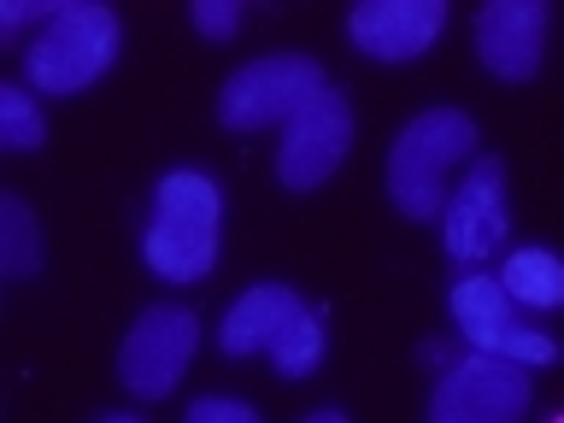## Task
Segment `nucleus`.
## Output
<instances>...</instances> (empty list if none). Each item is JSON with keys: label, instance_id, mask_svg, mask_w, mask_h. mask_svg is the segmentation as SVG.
I'll list each match as a JSON object with an SVG mask.
<instances>
[{"label": "nucleus", "instance_id": "20e7f679", "mask_svg": "<svg viewBox=\"0 0 564 423\" xmlns=\"http://www.w3.org/2000/svg\"><path fill=\"white\" fill-rule=\"evenodd\" d=\"M118 12L100 0H59V12L35 30L24 47V77L42 95H83L95 77H106L118 59Z\"/></svg>", "mask_w": 564, "mask_h": 423}, {"label": "nucleus", "instance_id": "aec40b11", "mask_svg": "<svg viewBox=\"0 0 564 423\" xmlns=\"http://www.w3.org/2000/svg\"><path fill=\"white\" fill-rule=\"evenodd\" d=\"M100 423H141V417H130V412H112V417H100Z\"/></svg>", "mask_w": 564, "mask_h": 423}, {"label": "nucleus", "instance_id": "9d476101", "mask_svg": "<svg viewBox=\"0 0 564 423\" xmlns=\"http://www.w3.org/2000/svg\"><path fill=\"white\" fill-rule=\"evenodd\" d=\"M447 253L458 264H482L506 247L511 218H506V159L500 153H476L470 171L458 176V188L447 194Z\"/></svg>", "mask_w": 564, "mask_h": 423}, {"label": "nucleus", "instance_id": "a211bd4d", "mask_svg": "<svg viewBox=\"0 0 564 423\" xmlns=\"http://www.w3.org/2000/svg\"><path fill=\"white\" fill-rule=\"evenodd\" d=\"M53 12L59 7H42V0H7V7H0V42H12L24 24H47Z\"/></svg>", "mask_w": 564, "mask_h": 423}, {"label": "nucleus", "instance_id": "0eeeda50", "mask_svg": "<svg viewBox=\"0 0 564 423\" xmlns=\"http://www.w3.org/2000/svg\"><path fill=\"white\" fill-rule=\"evenodd\" d=\"M194 347H200V317H194L188 306L159 300V306H148L130 324V335H123L118 377H123V388H130L135 400H165L171 388L183 382Z\"/></svg>", "mask_w": 564, "mask_h": 423}, {"label": "nucleus", "instance_id": "39448f33", "mask_svg": "<svg viewBox=\"0 0 564 423\" xmlns=\"http://www.w3.org/2000/svg\"><path fill=\"white\" fill-rule=\"evenodd\" d=\"M324 88H329V77L312 53H264V59L241 65L236 77L224 83L218 123L236 135L271 130V123H289L300 106H312Z\"/></svg>", "mask_w": 564, "mask_h": 423}, {"label": "nucleus", "instance_id": "6e6552de", "mask_svg": "<svg viewBox=\"0 0 564 423\" xmlns=\"http://www.w3.org/2000/svg\"><path fill=\"white\" fill-rule=\"evenodd\" d=\"M529 400H535V382L523 365L465 352L453 370H441L430 394V423H518Z\"/></svg>", "mask_w": 564, "mask_h": 423}, {"label": "nucleus", "instance_id": "f257e3e1", "mask_svg": "<svg viewBox=\"0 0 564 423\" xmlns=\"http://www.w3.org/2000/svg\"><path fill=\"white\" fill-rule=\"evenodd\" d=\"M218 347L229 359H247V352H264L289 382H306L329 352V335H324V317H317L306 300L282 282H253L236 306L224 317V335Z\"/></svg>", "mask_w": 564, "mask_h": 423}, {"label": "nucleus", "instance_id": "dca6fc26", "mask_svg": "<svg viewBox=\"0 0 564 423\" xmlns=\"http://www.w3.org/2000/svg\"><path fill=\"white\" fill-rule=\"evenodd\" d=\"M188 18H194V30H200L206 42H229V35L241 30V7H236V0H194Z\"/></svg>", "mask_w": 564, "mask_h": 423}, {"label": "nucleus", "instance_id": "f03ea898", "mask_svg": "<svg viewBox=\"0 0 564 423\" xmlns=\"http://www.w3.org/2000/svg\"><path fill=\"white\" fill-rule=\"evenodd\" d=\"M224 194L206 171H165L153 194V224L141 236V259L165 282H200L218 264Z\"/></svg>", "mask_w": 564, "mask_h": 423}, {"label": "nucleus", "instance_id": "ddd939ff", "mask_svg": "<svg viewBox=\"0 0 564 423\" xmlns=\"http://www.w3.org/2000/svg\"><path fill=\"white\" fill-rule=\"evenodd\" d=\"M500 289L529 312H558L564 306V259L546 247H518L500 264Z\"/></svg>", "mask_w": 564, "mask_h": 423}, {"label": "nucleus", "instance_id": "4468645a", "mask_svg": "<svg viewBox=\"0 0 564 423\" xmlns=\"http://www.w3.org/2000/svg\"><path fill=\"white\" fill-rule=\"evenodd\" d=\"M42 271V236H35V218L18 194H0V276L24 282Z\"/></svg>", "mask_w": 564, "mask_h": 423}, {"label": "nucleus", "instance_id": "f8f14e48", "mask_svg": "<svg viewBox=\"0 0 564 423\" xmlns=\"http://www.w3.org/2000/svg\"><path fill=\"white\" fill-rule=\"evenodd\" d=\"M546 0H488L476 12V53L500 83H529L546 53Z\"/></svg>", "mask_w": 564, "mask_h": 423}, {"label": "nucleus", "instance_id": "7ed1b4c3", "mask_svg": "<svg viewBox=\"0 0 564 423\" xmlns=\"http://www.w3.org/2000/svg\"><path fill=\"white\" fill-rule=\"evenodd\" d=\"M476 148V118L458 112V106H430L417 112L388 148V194L405 218H441L447 212V171L470 165Z\"/></svg>", "mask_w": 564, "mask_h": 423}, {"label": "nucleus", "instance_id": "9b49d317", "mask_svg": "<svg viewBox=\"0 0 564 423\" xmlns=\"http://www.w3.org/2000/svg\"><path fill=\"white\" fill-rule=\"evenodd\" d=\"M447 30V0H365L347 12V35L365 59L405 65Z\"/></svg>", "mask_w": 564, "mask_h": 423}, {"label": "nucleus", "instance_id": "2eb2a0df", "mask_svg": "<svg viewBox=\"0 0 564 423\" xmlns=\"http://www.w3.org/2000/svg\"><path fill=\"white\" fill-rule=\"evenodd\" d=\"M47 141V118L18 83L0 88V148L7 153H35Z\"/></svg>", "mask_w": 564, "mask_h": 423}, {"label": "nucleus", "instance_id": "1a4fd4ad", "mask_svg": "<svg viewBox=\"0 0 564 423\" xmlns=\"http://www.w3.org/2000/svg\"><path fill=\"white\" fill-rule=\"evenodd\" d=\"M352 148V106L341 88H324L312 106H300V112L282 123V148H276V183L289 194H312L324 188L335 171H341V159Z\"/></svg>", "mask_w": 564, "mask_h": 423}, {"label": "nucleus", "instance_id": "412c9836", "mask_svg": "<svg viewBox=\"0 0 564 423\" xmlns=\"http://www.w3.org/2000/svg\"><path fill=\"white\" fill-rule=\"evenodd\" d=\"M553 423H564V412H558V417H553Z\"/></svg>", "mask_w": 564, "mask_h": 423}, {"label": "nucleus", "instance_id": "6ab92c4d", "mask_svg": "<svg viewBox=\"0 0 564 423\" xmlns=\"http://www.w3.org/2000/svg\"><path fill=\"white\" fill-rule=\"evenodd\" d=\"M306 423H347V412H312Z\"/></svg>", "mask_w": 564, "mask_h": 423}, {"label": "nucleus", "instance_id": "f3484780", "mask_svg": "<svg viewBox=\"0 0 564 423\" xmlns=\"http://www.w3.org/2000/svg\"><path fill=\"white\" fill-rule=\"evenodd\" d=\"M183 423H264L253 405H241V400H224V394H206V400H194L188 405V417Z\"/></svg>", "mask_w": 564, "mask_h": 423}, {"label": "nucleus", "instance_id": "423d86ee", "mask_svg": "<svg viewBox=\"0 0 564 423\" xmlns=\"http://www.w3.org/2000/svg\"><path fill=\"white\" fill-rule=\"evenodd\" d=\"M453 324L465 335V347L488 352V359H511L523 370H541V365H558V341L546 329H529L518 324V312H511V294L500 289V276H458L453 282Z\"/></svg>", "mask_w": 564, "mask_h": 423}]
</instances>
